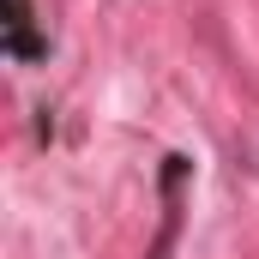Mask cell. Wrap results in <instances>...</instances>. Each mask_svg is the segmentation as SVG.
Listing matches in <instances>:
<instances>
[{"mask_svg": "<svg viewBox=\"0 0 259 259\" xmlns=\"http://www.w3.org/2000/svg\"><path fill=\"white\" fill-rule=\"evenodd\" d=\"M6 49L18 61H36L42 55V42L30 36V0H6Z\"/></svg>", "mask_w": 259, "mask_h": 259, "instance_id": "6da1fadb", "label": "cell"}, {"mask_svg": "<svg viewBox=\"0 0 259 259\" xmlns=\"http://www.w3.org/2000/svg\"><path fill=\"white\" fill-rule=\"evenodd\" d=\"M181 175H187V157H169V169H163V181L175 187ZM169 241H175V199H169V217H163V235H157V253H151V259H169Z\"/></svg>", "mask_w": 259, "mask_h": 259, "instance_id": "7a4b0ae2", "label": "cell"}]
</instances>
